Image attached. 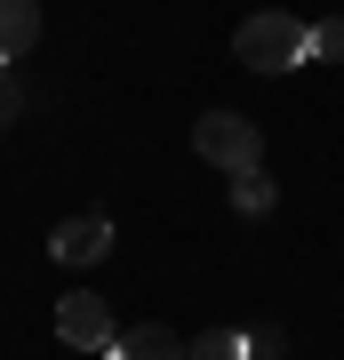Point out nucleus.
Listing matches in <instances>:
<instances>
[{"label": "nucleus", "instance_id": "nucleus-11", "mask_svg": "<svg viewBox=\"0 0 344 360\" xmlns=\"http://www.w3.org/2000/svg\"><path fill=\"white\" fill-rule=\"evenodd\" d=\"M16 112H25V89H16L8 72H0V129H16Z\"/></svg>", "mask_w": 344, "mask_h": 360}, {"label": "nucleus", "instance_id": "nucleus-5", "mask_svg": "<svg viewBox=\"0 0 344 360\" xmlns=\"http://www.w3.org/2000/svg\"><path fill=\"white\" fill-rule=\"evenodd\" d=\"M104 360H192V345H184V336L168 328V321H144V328H128V336H120V345L104 352Z\"/></svg>", "mask_w": 344, "mask_h": 360}, {"label": "nucleus", "instance_id": "nucleus-8", "mask_svg": "<svg viewBox=\"0 0 344 360\" xmlns=\"http://www.w3.org/2000/svg\"><path fill=\"white\" fill-rule=\"evenodd\" d=\"M305 65H344V16H320V25H312Z\"/></svg>", "mask_w": 344, "mask_h": 360}, {"label": "nucleus", "instance_id": "nucleus-4", "mask_svg": "<svg viewBox=\"0 0 344 360\" xmlns=\"http://www.w3.org/2000/svg\"><path fill=\"white\" fill-rule=\"evenodd\" d=\"M104 248H113V217H96V208L56 217V232H49V257H56V264H96Z\"/></svg>", "mask_w": 344, "mask_h": 360}, {"label": "nucleus", "instance_id": "nucleus-2", "mask_svg": "<svg viewBox=\"0 0 344 360\" xmlns=\"http://www.w3.org/2000/svg\"><path fill=\"white\" fill-rule=\"evenodd\" d=\"M192 153L208 168H224V176H248V168H265V129H256L248 112H200L192 120Z\"/></svg>", "mask_w": 344, "mask_h": 360}, {"label": "nucleus", "instance_id": "nucleus-6", "mask_svg": "<svg viewBox=\"0 0 344 360\" xmlns=\"http://www.w3.org/2000/svg\"><path fill=\"white\" fill-rule=\"evenodd\" d=\"M40 40V0H0V65Z\"/></svg>", "mask_w": 344, "mask_h": 360}, {"label": "nucleus", "instance_id": "nucleus-10", "mask_svg": "<svg viewBox=\"0 0 344 360\" xmlns=\"http://www.w3.org/2000/svg\"><path fill=\"white\" fill-rule=\"evenodd\" d=\"M281 352H288L281 328H256V336H248V360H281Z\"/></svg>", "mask_w": 344, "mask_h": 360}, {"label": "nucleus", "instance_id": "nucleus-7", "mask_svg": "<svg viewBox=\"0 0 344 360\" xmlns=\"http://www.w3.org/2000/svg\"><path fill=\"white\" fill-rule=\"evenodd\" d=\"M272 200H281V184H272L265 168H248V176H232V208H241V217H272Z\"/></svg>", "mask_w": 344, "mask_h": 360}, {"label": "nucleus", "instance_id": "nucleus-3", "mask_svg": "<svg viewBox=\"0 0 344 360\" xmlns=\"http://www.w3.org/2000/svg\"><path fill=\"white\" fill-rule=\"evenodd\" d=\"M56 336H64V352H96V360L120 345V328H113V304H104L96 288H72V296L56 304Z\"/></svg>", "mask_w": 344, "mask_h": 360}, {"label": "nucleus", "instance_id": "nucleus-9", "mask_svg": "<svg viewBox=\"0 0 344 360\" xmlns=\"http://www.w3.org/2000/svg\"><path fill=\"white\" fill-rule=\"evenodd\" d=\"M192 360H248V328H208V336H192Z\"/></svg>", "mask_w": 344, "mask_h": 360}, {"label": "nucleus", "instance_id": "nucleus-1", "mask_svg": "<svg viewBox=\"0 0 344 360\" xmlns=\"http://www.w3.org/2000/svg\"><path fill=\"white\" fill-rule=\"evenodd\" d=\"M305 40H312L305 16L265 8V16H248V25L232 32V56H241L248 72H296V65H305Z\"/></svg>", "mask_w": 344, "mask_h": 360}]
</instances>
